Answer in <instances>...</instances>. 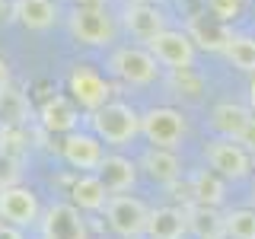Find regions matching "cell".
<instances>
[{
	"label": "cell",
	"mask_w": 255,
	"mask_h": 239,
	"mask_svg": "<svg viewBox=\"0 0 255 239\" xmlns=\"http://www.w3.org/2000/svg\"><path fill=\"white\" fill-rule=\"evenodd\" d=\"M67 29L80 45H112L115 42V19L102 3H74V10L67 16Z\"/></svg>",
	"instance_id": "obj_1"
},
{
	"label": "cell",
	"mask_w": 255,
	"mask_h": 239,
	"mask_svg": "<svg viewBox=\"0 0 255 239\" xmlns=\"http://www.w3.org/2000/svg\"><path fill=\"white\" fill-rule=\"evenodd\" d=\"M93 131L99 140L115 143V147H125L140 134V115L125 102H106L102 109H96L90 115Z\"/></svg>",
	"instance_id": "obj_2"
},
{
	"label": "cell",
	"mask_w": 255,
	"mask_h": 239,
	"mask_svg": "<svg viewBox=\"0 0 255 239\" xmlns=\"http://www.w3.org/2000/svg\"><path fill=\"white\" fill-rule=\"evenodd\" d=\"M109 74L115 80H122V83H128V86H150V83H156V77H159V61L153 58L150 48L125 45V48H115V51H112Z\"/></svg>",
	"instance_id": "obj_3"
},
{
	"label": "cell",
	"mask_w": 255,
	"mask_h": 239,
	"mask_svg": "<svg viewBox=\"0 0 255 239\" xmlns=\"http://www.w3.org/2000/svg\"><path fill=\"white\" fill-rule=\"evenodd\" d=\"M204 159L214 172H220L223 179H246L252 169V159H249V150L243 147L239 140L233 137H214L204 143Z\"/></svg>",
	"instance_id": "obj_4"
},
{
	"label": "cell",
	"mask_w": 255,
	"mask_h": 239,
	"mask_svg": "<svg viewBox=\"0 0 255 239\" xmlns=\"http://www.w3.org/2000/svg\"><path fill=\"white\" fill-rule=\"evenodd\" d=\"M106 217H109V227L125 239L147 236L150 207L143 201H137V198H131V195H112L109 204H106Z\"/></svg>",
	"instance_id": "obj_5"
},
{
	"label": "cell",
	"mask_w": 255,
	"mask_h": 239,
	"mask_svg": "<svg viewBox=\"0 0 255 239\" xmlns=\"http://www.w3.org/2000/svg\"><path fill=\"white\" fill-rule=\"evenodd\" d=\"M140 134L153 147L175 150L182 143V137H185V118H182V112H175L169 106L150 109L147 115H140Z\"/></svg>",
	"instance_id": "obj_6"
},
{
	"label": "cell",
	"mask_w": 255,
	"mask_h": 239,
	"mask_svg": "<svg viewBox=\"0 0 255 239\" xmlns=\"http://www.w3.org/2000/svg\"><path fill=\"white\" fill-rule=\"evenodd\" d=\"M67 90H70V99L77 106H83L86 112H96L102 109L106 102H112V83L99 70H93L90 64H77L67 77Z\"/></svg>",
	"instance_id": "obj_7"
},
{
	"label": "cell",
	"mask_w": 255,
	"mask_h": 239,
	"mask_svg": "<svg viewBox=\"0 0 255 239\" xmlns=\"http://www.w3.org/2000/svg\"><path fill=\"white\" fill-rule=\"evenodd\" d=\"M147 48L153 51V58L169 70H188L195 67V42H191L188 32L179 29H163L156 38H150Z\"/></svg>",
	"instance_id": "obj_8"
},
{
	"label": "cell",
	"mask_w": 255,
	"mask_h": 239,
	"mask_svg": "<svg viewBox=\"0 0 255 239\" xmlns=\"http://www.w3.org/2000/svg\"><path fill=\"white\" fill-rule=\"evenodd\" d=\"M122 22L137 42H150V38H156L163 29H169L166 26V13L159 10V6H153L150 0H128V6L122 13Z\"/></svg>",
	"instance_id": "obj_9"
},
{
	"label": "cell",
	"mask_w": 255,
	"mask_h": 239,
	"mask_svg": "<svg viewBox=\"0 0 255 239\" xmlns=\"http://www.w3.org/2000/svg\"><path fill=\"white\" fill-rule=\"evenodd\" d=\"M0 217L13 227H35L42 220V211H38V198L32 188L13 185L0 191Z\"/></svg>",
	"instance_id": "obj_10"
},
{
	"label": "cell",
	"mask_w": 255,
	"mask_h": 239,
	"mask_svg": "<svg viewBox=\"0 0 255 239\" xmlns=\"http://www.w3.org/2000/svg\"><path fill=\"white\" fill-rule=\"evenodd\" d=\"M38 223L45 239H86V223L77 204H51Z\"/></svg>",
	"instance_id": "obj_11"
},
{
	"label": "cell",
	"mask_w": 255,
	"mask_h": 239,
	"mask_svg": "<svg viewBox=\"0 0 255 239\" xmlns=\"http://www.w3.org/2000/svg\"><path fill=\"white\" fill-rule=\"evenodd\" d=\"M61 153L74 169H99L106 153H102V143L96 134H86V131H70L64 134V143H61Z\"/></svg>",
	"instance_id": "obj_12"
},
{
	"label": "cell",
	"mask_w": 255,
	"mask_h": 239,
	"mask_svg": "<svg viewBox=\"0 0 255 239\" xmlns=\"http://www.w3.org/2000/svg\"><path fill=\"white\" fill-rule=\"evenodd\" d=\"M185 32L191 35V42H195L198 48H204V51H223V48L230 45V38H233V32H230V22L217 19L211 10L191 16Z\"/></svg>",
	"instance_id": "obj_13"
},
{
	"label": "cell",
	"mask_w": 255,
	"mask_h": 239,
	"mask_svg": "<svg viewBox=\"0 0 255 239\" xmlns=\"http://www.w3.org/2000/svg\"><path fill=\"white\" fill-rule=\"evenodd\" d=\"M10 13L22 29L32 32H45L58 22V3L54 0H13Z\"/></svg>",
	"instance_id": "obj_14"
},
{
	"label": "cell",
	"mask_w": 255,
	"mask_h": 239,
	"mask_svg": "<svg viewBox=\"0 0 255 239\" xmlns=\"http://www.w3.org/2000/svg\"><path fill=\"white\" fill-rule=\"evenodd\" d=\"M185 217H188V233L195 239H227V220H223V214H217V207L195 201L185 211Z\"/></svg>",
	"instance_id": "obj_15"
},
{
	"label": "cell",
	"mask_w": 255,
	"mask_h": 239,
	"mask_svg": "<svg viewBox=\"0 0 255 239\" xmlns=\"http://www.w3.org/2000/svg\"><path fill=\"white\" fill-rule=\"evenodd\" d=\"M38 118H42V124L51 134H70V131H77V121H80L74 99H67V96H51L42 106V112H38Z\"/></svg>",
	"instance_id": "obj_16"
},
{
	"label": "cell",
	"mask_w": 255,
	"mask_h": 239,
	"mask_svg": "<svg viewBox=\"0 0 255 239\" xmlns=\"http://www.w3.org/2000/svg\"><path fill=\"white\" fill-rule=\"evenodd\" d=\"M188 233V217L179 207H156L147 220V239H182Z\"/></svg>",
	"instance_id": "obj_17"
},
{
	"label": "cell",
	"mask_w": 255,
	"mask_h": 239,
	"mask_svg": "<svg viewBox=\"0 0 255 239\" xmlns=\"http://www.w3.org/2000/svg\"><path fill=\"white\" fill-rule=\"evenodd\" d=\"M255 115L252 109L239 106V102H220V106H214L211 112V127L220 134V137H239L243 134V127L249 124V118Z\"/></svg>",
	"instance_id": "obj_18"
},
{
	"label": "cell",
	"mask_w": 255,
	"mask_h": 239,
	"mask_svg": "<svg viewBox=\"0 0 255 239\" xmlns=\"http://www.w3.org/2000/svg\"><path fill=\"white\" fill-rule=\"evenodd\" d=\"M140 166L147 169V175L153 182H159V185H172L182 172V163H179V156H175V150H163V147H150L147 153H143Z\"/></svg>",
	"instance_id": "obj_19"
},
{
	"label": "cell",
	"mask_w": 255,
	"mask_h": 239,
	"mask_svg": "<svg viewBox=\"0 0 255 239\" xmlns=\"http://www.w3.org/2000/svg\"><path fill=\"white\" fill-rule=\"evenodd\" d=\"M70 198L80 211H106L109 204V188L99 175H80L70 185Z\"/></svg>",
	"instance_id": "obj_20"
},
{
	"label": "cell",
	"mask_w": 255,
	"mask_h": 239,
	"mask_svg": "<svg viewBox=\"0 0 255 239\" xmlns=\"http://www.w3.org/2000/svg\"><path fill=\"white\" fill-rule=\"evenodd\" d=\"M96 175L106 182L109 191L122 195V191H128L134 185V179H137V166H134L131 159H125V156H106L102 166L96 169Z\"/></svg>",
	"instance_id": "obj_21"
},
{
	"label": "cell",
	"mask_w": 255,
	"mask_h": 239,
	"mask_svg": "<svg viewBox=\"0 0 255 239\" xmlns=\"http://www.w3.org/2000/svg\"><path fill=\"white\" fill-rule=\"evenodd\" d=\"M223 182L227 179H223L220 172L201 169V172H195V179H191V195H195L198 204L217 207V204H223V195H227V185H223Z\"/></svg>",
	"instance_id": "obj_22"
},
{
	"label": "cell",
	"mask_w": 255,
	"mask_h": 239,
	"mask_svg": "<svg viewBox=\"0 0 255 239\" xmlns=\"http://www.w3.org/2000/svg\"><path fill=\"white\" fill-rule=\"evenodd\" d=\"M26 118H29L26 96L16 93L13 86L0 90V127H19Z\"/></svg>",
	"instance_id": "obj_23"
},
{
	"label": "cell",
	"mask_w": 255,
	"mask_h": 239,
	"mask_svg": "<svg viewBox=\"0 0 255 239\" xmlns=\"http://www.w3.org/2000/svg\"><path fill=\"white\" fill-rule=\"evenodd\" d=\"M227 61L233 64L236 70H246V74H255V38L252 35H233L230 45L223 48Z\"/></svg>",
	"instance_id": "obj_24"
},
{
	"label": "cell",
	"mask_w": 255,
	"mask_h": 239,
	"mask_svg": "<svg viewBox=\"0 0 255 239\" xmlns=\"http://www.w3.org/2000/svg\"><path fill=\"white\" fill-rule=\"evenodd\" d=\"M223 220H227V236L230 239H255V211L239 207V211L223 214Z\"/></svg>",
	"instance_id": "obj_25"
},
{
	"label": "cell",
	"mask_w": 255,
	"mask_h": 239,
	"mask_svg": "<svg viewBox=\"0 0 255 239\" xmlns=\"http://www.w3.org/2000/svg\"><path fill=\"white\" fill-rule=\"evenodd\" d=\"M19 175H22V163H19V156H16L13 150L0 147V191L19 185Z\"/></svg>",
	"instance_id": "obj_26"
},
{
	"label": "cell",
	"mask_w": 255,
	"mask_h": 239,
	"mask_svg": "<svg viewBox=\"0 0 255 239\" xmlns=\"http://www.w3.org/2000/svg\"><path fill=\"white\" fill-rule=\"evenodd\" d=\"M207 10L217 16V19H223V22H233V19L243 16L246 0H207Z\"/></svg>",
	"instance_id": "obj_27"
},
{
	"label": "cell",
	"mask_w": 255,
	"mask_h": 239,
	"mask_svg": "<svg viewBox=\"0 0 255 239\" xmlns=\"http://www.w3.org/2000/svg\"><path fill=\"white\" fill-rule=\"evenodd\" d=\"M239 143H243V147L246 150H249V153H255V115L249 118V124H246L243 127V134H239V137H236Z\"/></svg>",
	"instance_id": "obj_28"
},
{
	"label": "cell",
	"mask_w": 255,
	"mask_h": 239,
	"mask_svg": "<svg viewBox=\"0 0 255 239\" xmlns=\"http://www.w3.org/2000/svg\"><path fill=\"white\" fill-rule=\"evenodd\" d=\"M0 239H22V233L13 223H0Z\"/></svg>",
	"instance_id": "obj_29"
},
{
	"label": "cell",
	"mask_w": 255,
	"mask_h": 239,
	"mask_svg": "<svg viewBox=\"0 0 255 239\" xmlns=\"http://www.w3.org/2000/svg\"><path fill=\"white\" fill-rule=\"evenodd\" d=\"M10 86V67H6V61L0 58V90H6Z\"/></svg>",
	"instance_id": "obj_30"
},
{
	"label": "cell",
	"mask_w": 255,
	"mask_h": 239,
	"mask_svg": "<svg viewBox=\"0 0 255 239\" xmlns=\"http://www.w3.org/2000/svg\"><path fill=\"white\" fill-rule=\"evenodd\" d=\"M249 109L255 112V74H252V80H249Z\"/></svg>",
	"instance_id": "obj_31"
},
{
	"label": "cell",
	"mask_w": 255,
	"mask_h": 239,
	"mask_svg": "<svg viewBox=\"0 0 255 239\" xmlns=\"http://www.w3.org/2000/svg\"><path fill=\"white\" fill-rule=\"evenodd\" d=\"M74 3H106V0H74Z\"/></svg>",
	"instance_id": "obj_32"
}]
</instances>
